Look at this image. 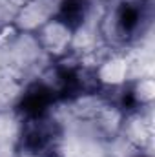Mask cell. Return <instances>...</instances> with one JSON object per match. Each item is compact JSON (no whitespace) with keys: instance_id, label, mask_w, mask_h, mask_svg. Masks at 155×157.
<instances>
[{"instance_id":"cell-13","label":"cell","mask_w":155,"mask_h":157,"mask_svg":"<svg viewBox=\"0 0 155 157\" xmlns=\"http://www.w3.org/2000/svg\"><path fill=\"white\" fill-rule=\"evenodd\" d=\"M57 157H62V155H57Z\"/></svg>"},{"instance_id":"cell-5","label":"cell","mask_w":155,"mask_h":157,"mask_svg":"<svg viewBox=\"0 0 155 157\" xmlns=\"http://www.w3.org/2000/svg\"><path fill=\"white\" fill-rule=\"evenodd\" d=\"M120 137H124L135 150H146L153 139V122L150 108L126 113L120 126Z\"/></svg>"},{"instance_id":"cell-1","label":"cell","mask_w":155,"mask_h":157,"mask_svg":"<svg viewBox=\"0 0 155 157\" xmlns=\"http://www.w3.org/2000/svg\"><path fill=\"white\" fill-rule=\"evenodd\" d=\"M152 18V0H117L100 22V35L110 48L141 39Z\"/></svg>"},{"instance_id":"cell-11","label":"cell","mask_w":155,"mask_h":157,"mask_svg":"<svg viewBox=\"0 0 155 157\" xmlns=\"http://www.w3.org/2000/svg\"><path fill=\"white\" fill-rule=\"evenodd\" d=\"M4 2H7L9 6H13V7L18 11V9H22L24 6H28V4H29V2H33V0H4Z\"/></svg>"},{"instance_id":"cell-10","label":"cell","mask_w":155,"mask_h":157,"mask_svg":"<svg viewBox=\"0 0 155 157\" xmlns=\"http://www.w3.org/2000/svg\"><path fill=\"white\" fill-rule=\"evenodd\" d=\"M24 33L15 26V22H2L0 24V49L13 48Z\"/></svg>"},{"instance_id":"cell-4","label":"cell","mask_w":155,"mask_h":157,"mask_svg":"<svg viewBox=\"0 0 155 157\" xmlns=\"http://www.w3.org/2000/svg\"><path fill=\"white\" fill-rule=\"evenodd\" d=\"M59 99L40 82L39 78L31 84H26L24 93L17 104V113L20 115L22 121L26 119H37V117H44L49 113V110L53 108V104Z\"/></svg>"},{"instance_id":"cell-3","label":"cell","mask_w":155,"mask_h":157,"mask_svg":"<svg viewBox=\"0 0 155 157\" xmlns=\"http://www.w3.org/2000/svg\"><path fill=\"white\" fill-rule=\"evenodd\" d=\"M75 33L77 31H73L68 24L53 15L33 33V39L42 53H46L51 60H59L73 51Z\"/></svg>"},{"instance_id":"cell-8","label":"cell","mask_w":155,"mask_h":157,"mask_svg":"<svg viewBox=\"0 0 155 157\" xmlns=\"http://www.w3.org/2000/svg\"><path fill=\"white\" fill-rule=\"evenodd\" d=\"M24 80L20 73L13 68L0 70V113L17 110V104L24 93Z\"/></svg>"},{"instance_id":"cell-9","label":"cell","mask_w":155,"mask_h":157,"mask_svg":"<svg viewBox=\"0 0 155 157\" xmlns=\"http://www.w3.org/2000/svg\"><path fill=\"white\" fill-rule=\"evenodd\" d=\"M89 9H91V0H59L53 15L60 18L64 24H68L73 31H78L86 24Z\"/></svg>"},{"instance_id":"cell-6","label":"cell","mask_w":155,"mask_h":157,"mask_svg":"<svg viewBox=\"0 0 155 157\" xmlns=\"http://www.w3.org/2000/svg\"><path fill=\"white\" fill-rule=\"evenodd\" d=\"M95 73L99 78V84L104 90H115L119 86L128 82V73H130V62L126 55L119 51H108L102 53L95 64Z\"/></svg>"},{"instance_id":"cell-12","label":"cell","mask_w":155,"mask_h":157,"mask_svg":"<svg viewBox=\"0 0 155 157\" xmlns=\"http://www.w3.org/2000/svg\"><path fill=\"white\" fill-rule=\"evenodd\" d=\"M139 157H146V155H139Z\"/></svg>"},{"instance_id":"cell-2","label":"cell","mask_w":155,"mask_h":157,"mask_svg":"<svg viewBox=\"0 0 155 157\" xmlns=\"http://www.w3.org/2000/svg\"><path fill=\"white\" fill-rule=\"evenodd\" d=\"M60 126L44 115L22 121V130L15 144V157H57L60 155Z\"/></svg>"},{"instance_id":"cell-7","label":"cell","mask_w":155,"mask_h":157,"mask_svg":"<svg viewBox=\"0 0 155 157\" xmlns=\"http://www.w3.org/2000/svg\"><path fill=\"white\" fill-rule=\"evenodd\" d=\"M51 17H53V9L49 7V4L46 0H33V2H29L28 6H24L22 9L17 11L13 22L22 33L33 35Z\"/></svg>"}]
</instances>
